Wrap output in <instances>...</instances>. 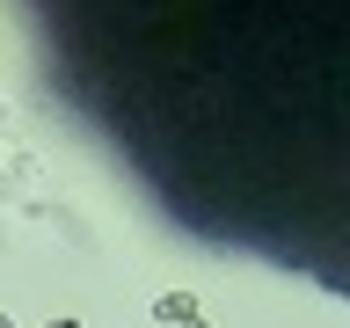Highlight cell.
<instances>
[{
	"label": "cell",
	"instance_id": "1",
	"mask_svg": "<svg viewBox=\"0 0 350 328\" xmlns=\"http://www.w3.org/2000/svg\"><path fill=\"white\" fill-rule=\"evenodd\" d=\"M153 321L183 328V321H204V306H197V292H161V299H153Z\"/></svg>",
	"mask_w": 350,
	"mask_h": 328
},
{
	"label": "cell",
	"instance_id": "2",
	"mask_svg": "<svg viewBox=\"0 0 350 328\" xmlns=\"http://www.w3.org/2000/svg\"><path fill=\"white\" fill-rule=\"evenodd\" d=\"M44 328H81V321H73V314H59V321H44Z\"/></svg>",
	"mask_w": 350,
	"mask_h": 328
},
{
	"label": "cell",
	"instance_id": "3",
	"mask_svg": "<svg viewBox=\"0 0 350 328\" xmlns=\"http://www.w3.org/2000/svg\"><path fill=\"white\" fill-rule=\"evenodd\" d=\"M0 328H15V321H8V314H0Z\"/></svg>",
	"mask_w": 350,
	"mask_h": 328
},
{
	"label": "cell",
	"instance_id": "4",
	"mask_svg": "<svg viewBox=\"0 0 350 328\" xmlns=\"http://www.w3.org/2000/svg\"><path fill=\"white\" fill-rule=\"evenodd\" d=\"M183 328H204V321H183Z\"/></svg>",
	"mask_w": 350,
	"mask_h": 328
}]
</instances>
